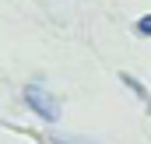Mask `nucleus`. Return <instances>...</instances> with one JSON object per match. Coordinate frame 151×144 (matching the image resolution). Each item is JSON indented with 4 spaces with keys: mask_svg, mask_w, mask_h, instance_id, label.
<instances>
[{
    "mask_svg": "<svg viewBox=\"0 0 151 144\" xmlns=\"http://www.w3.org/2000/svg\"><path fill=\"white\" fill-rule=\"evenodd\" d=\"M25 106L32 109L39 120H46V123H56V120H60V102H56L46 88H39V84H28V88H25Z\"/></svg>",
    "mask_w": 151,
    "mask_h": 144,
    "instance_id": "nucleus-1",
    "label": "nucleus"
},
{
    "mask_svg": "<svg viewBox=\"0 0 151 144\" xmlns=\"http://www.w3.org/2000/svg\"><path fill=\"white\" fill-rule=\"evenodd\" d=\"M119 81H123V88H130V91L141 99V106H144V109H151V95H148V88H144V84H141L134 74H127V71H123V74H119Z\"/></svg>",
    "mask_w": 151,
    "mask_h": 144,
    "instance_id": "nucleus-2",
    "label": "nucleus"
},
{
    "mask_svg": "<svg viewBox=\"0 0 151 144\" xmlns=\"http://www.w3.org/2000/svg\"><path fill=\"white\" fill-rule=\"evenodd\" d=\"M137 32L144 39H151V14H141V18H137Z\"/></svg>",
    "mask_w": 151,
    "mask_h": 144,
    "instance_id": "nucleus-3",
    "label": "nucleus"
},
{
    "mask_svg": "<svg viewBox=\"0 0 151 144\" xmlns=\"http://www.w3.org/2000/svg\"><path fill=\"white\" fill-rule=\"evenodd\" d=\"M53 144H70V141H63V137H53Z\"/></svg>",
    "mask_w": 151,
    "mask_h": 144,
    "instance_id": "nucleus-4",
    "label": "nucleus"
}]
</instances>
